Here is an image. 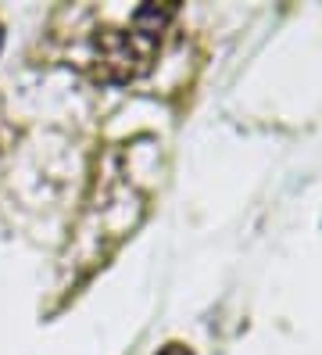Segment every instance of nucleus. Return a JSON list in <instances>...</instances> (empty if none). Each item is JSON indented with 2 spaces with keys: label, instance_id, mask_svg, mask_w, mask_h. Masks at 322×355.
Listing matches in <instances>:
<instances>
[{
  "label": "nucleus",
  "instance_id": "obj_1",
  "mask_svg": "<svg viewBox=\"0 0 322 355\" xmlns=\"http://www.w3.org/2000/svg\"><path fill=\"white\" fill-rule=\"evenodd\" d=\"M176 15V4H143L133 15V29L129 33H115L107 29L100 36V65L107 72V79L115 83H129L150 69L154 51L161 44V29L168 26V18Z\"/></svg>",
  "mask_w": 322,
  "mask_h": 355
},
{
  "label": "nucleus",
  "instance_id": "obj_2",
  "mask_svg": "<svg viewBox=\"0 0 322 355\" xmlns=\"http://www.w3.org/2000/svg\"><path fill=\"white\" fill-rule=\"evenodd\" d=\"M158 355H193L186 345H179V341H172V345H165V348H158Z\"/></svg>",
  "mask_w": 322,
  "mask_h": 355
}]
</instances>
